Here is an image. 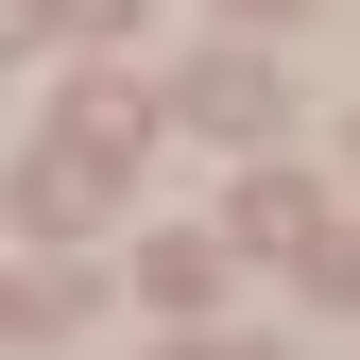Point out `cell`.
Wrapping results in <instances>:
<instances>
[{"label": "cell", "instance_id": "1", "mask_svg": "<svg viewBox=\"0 0 360 360\" xmlns=\"http://www.w3.org/2000/svg\"><path fill=\"white\" fill-rule=\"evenodd\" d=\"M34 223H52V240L103 223V138H52V155H34Z\"/></svg>", "mask_w": 360, "mask_h": 360}]
</instances>
